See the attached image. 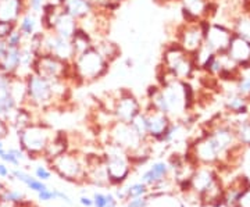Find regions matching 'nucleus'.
<instances>
[{
    "mask_svg": "<svg viewBox=\"0 0 250 207\" xmlns=\"http://www.w3.org/2000/svg\"><path fill=\"white\" fill-rule=\"evenodd\" d=\"M233 34L225 28L224 25H218V24H208L206 22L205 29V43L215 54L227 53V49L232 41Z\"/></svg>",
    "mask_w": 250,
    "mask_h": 207,
    "instance_id": "f8f14e48",
    "label": "nucleus"
},
{
    "mask_svg": "<svg viewBox=\"0 0 250 207\" xmlns=\"http://www.w3.org/2000/svg\"><path fill=\"white\" fill-rule=\"evenodd\" d=\"M24 206H25V205H24ZM24 206H21V207H24Z\"/></svg>",
    "mask_w": 250,
    "mask_h": 207,
    "instance_id": "3c124183",
    "label": "nucleus"
},
{
    "mask_svg": "<svg viewBox=\"0 0 250 207\" xmlns=\"http://www.w3.org/2000/svg\"><path fill=\"white\" fill-rule=\"evenodd\" d=\"M108 141L111 144L118 145L120 147L125 149L129 154L135 153L138 149L142 147V145L147 141H142L139 135L135 132V129L129 123H120L113 121L107 126Z\"/></svg>",
    "mask_w": 250,
    "mask_h": 207,
    "instance_id": "1a4fd4ad",
    "label": "nucleus"
},
{
    "mask_svg": "<svg viewBox=\"0 0 250 207\" xmlns=\"http://www.w3.org/2000/svg\"><path fill=\"white\" fill-rule=\"evenodd\" d=\"M27 10V0H0V21L17 24Z\"/></svg>",
    "mask_w": 250,
    "mask_h": 207,
    "instance_id": "f3484780",
    "label": "nucleus"
},
{
    "mask_svg": "<svg viewBox=\"0 0 250 207\" xmlns=\"http://www.w3.org/2000/svg\"><path fill=\"white\" fill-rule=\"evenodd\" d=\"M27 81V103L25 106L34 111H47L57 107V100L54 98L52 81L42 78L35 72H29L25 77Z\"/></svg>",
    "mask_w": 250,
    "mask_h": 207,
    "instance_id": "20e7f679",
    "label": "nucleus"
},
{
    "mask_svg": "<svg viewBox=\"0 0 250 207\" xmlns=\"http://www.w3.org/2000/svg\"><path fill=\"white\" fill-rule=\"evenodd\" d=\"M181 10L187 22H202L208 10V0H179Z\"/></svg>",
    "mask_w": 250,
    "mask_h": 207,
    "instance_id": "4468645a",
    "label": "nucleus"
},
{
    "mask_svg": "<svg viewBox=\"0 0 250 207\" xmlns=\"http://www.w3.org/2000/svg\"><path fill=\"white\" fill-rule=\"evenodd\" d=\"M60 7L78 21L98 11L90 0H62Z\"/></svg>",
    "mask_w": 250,
    "mask_h": 207,
    "instance_id": "6ab92c4d",
    "label": "nucleus"
},
{
    "mask_svg": "<svg viewBox=\"0 0 250 207\" xmlns=\"http://www.w3.org/2000/svg\"><path fill=\"white\" fill-rule=\"evenodd\" d=\"M57 199H59V200H62V202H64L65 205H68V206H72L71 198H70L65 192H62V190L57 189Z\"/></svg>",
    "mask_w": 250,
    "mask_h": 207,
    "instance_id": "37998d69",
    "label": "nucleus"
},
{
    "mask_svg": "<svg viewBox=\"0 0 250 207\" xmlns=\"http://www.w3.org/2000/svg\"><path fill=\"white\" fill-rule=\"evenodd\" d=\"M10 131H11V128H10L7 120L0 117V139H6L10 135Z\"/></svg>",
    "mask_w": 250,
    "mask_h": 207,
    "instance_id": "ea45409f",
    "label": "nucleus"
},
{
    "mask_svg": "<svg viewBox=\"0 0 250 207\" xmlns=\"http://www.w3.org/2000/svg\"><path fill=\"white\" fill-rule=\"evenodd\" d=\"M239 92L242 95H249L250 93V77H246V78H241L239 81Z\"/></svg>",
    "mask_w": 250,
    "mask_h": 207,
    "instance_id": "a19ab883",
    "label": "nucleus"
},
{
    "mask_svg": "<svg viewBox=\"0 0 250 207\" xmlns=\"http://www.w3.org/2000/svg\"><path fill=\"white\" fill-rule=\"evenodd\" d=\"M159 65L164 71H167L174 78L181 81L189 80L197 68L193 56L182 50L175 42L166 45V47L163 49Z\"/></svg>",
    "mask_w": 250,
    "mask_h": 207,
    "instance_id": "7ed1b4c3",
    "label": "nucleus"
},
{
    "mask_svg": "<svg viewBox=\"0 0 250 207\" xmlns=\"http://www.w3.org/2000/svg\"><path fill=\"white\" fill-rule=\"evenodd\" d=\"M10 96L17 106H25L27 103V81L25 77L14 75L10 81Z\"/></svg>",
    "mask_w": 250,
    "mask_h": 207,
    "instance_id": "a878e982",
    "label": "nucleus"
},
{
    "mask_svg": "<svg viewBox=\"0 0 250 207\" xmlns=\"http://www.w3.org/2000/svg\"><path fill=\"white\" fill-rule=\"evenodd\" d=\"M36 196H38L39 202H45V203L57 200V188H46V189L38 192Z\"/></svg>",
    "mask_w": 250,
    "mask_h": 207,
    "instance_id": "f704fd0d",
    "label": "nucleus"
},
{
    "mask_svg": "<svg viewBox=\"0 0 250 207\" xmlns=\"http://www.w3.org/2000/svg\"><path fill=\"white\" fill-rule=\"evenodd\" d=\"M67 150H70V141H68V136L65 135V132H54L52 141L49 142L47 147H46L43 159L49 163L50 160H53L54 157L65 153Z\"/></svg>",
    "mask_w": 250,
    "mask_h": 207,
    "instance_id": "412c9836",
    "label": "nucleus"
},
{
    "mask_svg": "<svg viewBox=\"0 0 250 207\" xmlns=\"http://www.w3.org/2000/svg\"><path fill=\"white\" fill-rule=\"evenodd\" d=\"M43 32H45L43 53L52 54V56L60 59V60H64L67 63H71L72 60H74V57H75L71 41L56 35L54 32H50V31H43Z\"/></svg>",
    "mask_w": 250,
    "mask_h": 207,
    "instance_id": "9b49d317",
    "label": "nucleus"
},
{
    "mask_svg": "<svg viewBox=\"0 0 250 207\" xmlns=\"http://www.w3.org/2000/svg\"><path fill=\"white\" fill-rule=\"evenodd\" d=\"M0 200L3 202H7V203H11L14 206L21 207L24 205H27V198L24 195V192L18 189H13V188H6V189L1 192L0 195Z\"/></svg>",
    "mask_w": 250,
    "mask_h": 207,
    "instance_id": "c85d7f7f",
    "label": "nucleus"
},
{
    "mask_svg": "<svg viewBox=\"0 0 250 207\" xmlns=\"http://www.w3.org/2000/svg\"><path fill=\"white\" fill-rule=\"evenodd\" d=\"M39 25H41V18L39 14H35L29 10H25L24 14L20 17L18 22L16 24L17 29L25 36V38H31L35 32L39 31Z\"/></svg>",
    "mask_w": 250,
    "mask_h": 207,
    "instance_id": "5701e85b",
    "label": "nucleus"
},
{
    "mask_svg": "<svg viewBox=\"0 0 250 207\" xmlns=\"http://www.w3.org/2000/svg\"><path fill=\"white\" fill-rule=\"evenodd\" d=\"M14 28H16L14 24L0 21V39H4V41H6V38L11 34V31H13Z\"/></svg>",
    "mask_w": 250,
    "mask_h": 207,
    "instance_id": "58836bf2",
    "label": "nucleus"
},
{
    "mask_svg": "<svg viewBox=\"0 0 250 207\" xmlns=\"http://www.w3.org/2000/svg\"><path fill=\"white\" fill-rule=\"evenodd\" d=\"M6 150V147H4V144H3V139H0V154L3 153Z\"/></svg>",
    "mask_w": 250,
    "mask_h": 207,
    "instance_id": "49530a36",
    "label": "nucleus"
},
{
    "mask_svg": "<svg viewBox=\"0 0 250 207\" xmlns=\"http://www.w3.org/2000/svg\"><path fill=\"white\" fill-rule=\"evenodd\" d=\"M25 42H27V38L18 31L17 27L14 28L11 31V34L6 38V43H7V47H10V49H21L22 46L25 45Z\"/></svg>",
    "mask_w": 250,
    "mask_h": 207,
    "instance_id": "473e14b6",
    "label": "nucleus"
},
{
    "mask_svg": "<svg viewBox=\"0 0 250 207\" xmlns=\"http://www.w3.org/2000/svg\"><path fill=\"white\" fill-rule=\"evenodd\" d=\"M36 120H39L38 116H36V111H34L32 108H29L28 106H18L11 113L7 123H9L10 128L20 131V129L29 125V124H32Z\"/></svg>",
    "mask_w": 250,
    "mask_h": 207,
    "instance_id": "aec40b11",
    "label": "nucleus"
},
{
    "mask_svg": "<svg viewBox=\"0 0 250 207\" xmlns=\"http://www.w3.org/2000/svg\"><path fill=\"white\" fill-rule=\"evenodd\" d=\"M32 72L41 75L49 81H59V80H67L71 82V63H67L60 60L52 54L42 53L36 56L35 63L32 67ZM72 83V82H71Z\"/></svg>",
    "mask_w": 250,
    "mask_h": 207,
    "instance_id": "0eeeda50",
    "label": "nucleus"
},
{
    "mask_svg": "<svg viewBox=\"0 0 250 207\" xmlns=\"http://www.w3.org/2000/svg\"><path fill=\"white\" fill-rule=\"evenodd\" d=\"M80 203H81V206H83V207H93V199L83 195V196H81L80 198Z\"/></svg>",
    "mask_w": 250,
    "mask_h": 207,
    "instance_id": "c03bdc74",
    "label": "nucleus"
},
{
    "mask_svg": "<svg viewBox=\"0 0 250 207\" xmlns=\"http://www.w3.org/2000/svg\"><path fill=\"white\" fill-rule=\"evenodd\" d=\"M11 174V170L7 167L6 163H0V180H7Z\"/></svg>",
    "mask_w": 250,
    "mask_h": 207,
    "instance_id": "79ce46f5",
    "label": "nucleus"
},
{
    "mask_svg": "<svg viewBox=\"0 0 250 207\" xmlns=\"http://www.w3.org/2000/svg\"><path fill=\"white\" fill-rule=\"evenodd\" d=\"M170 166L168 163L164 162V160H159V162H154L143 172L142 177H141V182H143L145 185L149 186V189L153 188L154 185H157L161 181L167 180L168 175H170Z\"/></svg>",
    "mask_w": 250,
    "mask_h": 207,
    "instance_id": "a211bd4d",
    "label": "nucleus"
},
{
    "mask_svg": "<svg viewBox=\"0 0 250 207\" xmlns=\"http://www.w3.org/2000/svg\"><path fill=\"white\" fill-rule=\"evenodd\" d=\"M227 56L236 65H246L250 63V42L243 38L233 35L232 41L227 49Z\"/></svg>",
    "mask_w": 250,
    "mask_h": 207,
    "instance_id": "dca6fc26",
    "label": "nucleus"
},
{
    "mask_svg": "<svg viewBox=\"0 0 250 207\" xmlns=\"http://www.w3.org/2000/svg\"><path fill=\"white\" fill-rule=\"evenodd\" d=\"M46 4H47V0H27V10L35 14H41Z\"/></svg>",
    "mask_w": 250,
    "mask_h": 207,
    "instance_id": "c9c22d12",
    "label": "nucleus"
},
{
    "mask_svg": "<svg viewBox=\"0 0 250 207\" xmlns=\"http://www.w3.org/2000/svg\"><path fill=\"white\" fill-rule=\"evenodd\" d=\"M27 159V154L24 153V150L21 147H9L6 149L3 153L0 154V160L13 167H21V163Z\"/></svg>",
    "mask_w": 250,
    "mask_h": 207,
    "instance_id": "cd10ccee",
    "label": "nucleus"
},
{
    "mask_svg": "<svg viewBox=\"0 0 250 207\" xmlns=\"http://www.w3.org/2000/svg\"><path fill=\"white\" fill-rule=\"evenodd\" d=\"M111 1H114V3H117V4H121V3H124V1H126V0H111Z\"/></svg>",
    "mask_w": 250,
    "mask_h": 207,
    "instance_id": "09e8293b",
    "label": "nucleus"
},
{
    "mask_svg": "<svg viewBox=\"0 0 250 207\" xmlns=\"http://www.w3.org/2000/svg\"><path fill=\"white\" fill-rule=\"evenodd\" d=\"M93 47L102 54L108 63L113 64L121 54V49L117 45L116 42H113L111 39H108L107 36H102L93 39Z\"/></svg>",
    "mask_w": 250,
    "mask_h": 207,
    "instance_id": "4be33fe9",
    "label": "nucleus"
},
{
    "mask_svg": "<svg viewBox=\"0 0 250 207\" xmlns=\"http://www.w3.org/2000/svg\"><path fill=\"white\" fill-rule=\"evenodd\" d=\"M53 126L45 121L36 120L32 124L17 131L18 145L29 159L43 157L46 147L54 135Z\"/></svg>",
    "mask_w": 250,
    "mask_h": 207,
    "instance_id": "f03ea898",
    "label": "nucleus"
},
{
    "mask_svg": "<svg viewBox=\"0 0 250 207\" xmlns=\"http://www.w3.org/2000/svg\"><path fill=\"white\" fill-rule=\"evenodd\" d=\"M34 175L38 180L46 182V181H49L52 178V170H49L46 166H36L35 170H34Z\"/></svg>",
    "mask_w": 250,
    "mask_h": 207,
    "instance_id": "e433bc0d",
    "label": "nucleus"
},
{
    "mask_svg": "<svg viewBox=\"0 0 250 207\" xmlns=\"http://www.w3.org/2000/svg\"><path fill=\"white\" fill-rule=\"evenodd\" d=\"M132 128L135 129V132L139 135V138L142 141H149V131H147V117H146V113L145 110H142L136 117L129 123Z\"/></svg>",
    "mask_w": 250,
    "mask_h": 207,
    "instance_id": "c756f323",
    "label": "nucleus"
},
{
    "mask_svg": "<svg viewBox=\"0 0 250 207\" xmlns=\"http://www.w3.org/2000/svg\"><path fill=\"white\" fill-rule=\"evenodd\" d=\"M227 106L231 111H235V113H245L246 111V103H245V99L241 95H235L232 98H229V100L227 102Z\"/></svg>",
    "mask_w": 250,
    "mask_h": 207,
    "instance_id": "72a5a7b5",
    "label": "nucleus"
},
{
    "mask_svg": "<svg viewBox=\"0 0 250 207\" xmlns=\"http://www.w3.org/2000/svg\"><path fill=\"white\" fill-rule=\"evenodd\" d=\"M10 81L11 77L0 68V117L9 120L11 113L18 107L10 96Z\"/></svg>",
    "mask_w": 250,
    "mask_h": 207,
    "instance_id": "2eb2a0df",
    "label": "nucleus"
},
{
    "mask_svg": "<svg viewBox=\"0 0 250 207\" xmlns=\"http://www.w3.org/2000/svg\"><path fill=\"white\" fill-rule=\"evenodd\" d=\"M21 65V49H7L4 57L0 62V68L10 77L18 75Z\"/></svg>",
    "mask_w": 250,
    "mask_h": 207,
    "instance_id": "b1692460",
    "label": "nucleus"
},
{
    "mask_svg": "<svg viewBox=\"0 0 250 207\" xmlns=\"http://www.w3.org/2000/svg\"><path fill=\"white\" fill-rule=\"evenodd\" d=\"M7 43H6V41L4 39H0V62H1V59L4 57V54L7 52Z\"/></svg>",
    "mask_w": 250,
    "mask_h": 207,
    "instance_id": "a18cd8bd",
    "label": "nucleus"
},
{
    "mask_svg": "<svg viewBox=\"0 0 250 207\" xmlns=\"http://www.w3.org/2000/svg\"><path fill=\"white\" fill-rule=\"evenodd\" d=\"M6 188H7V186H6V184H4V182H1V180H0V195H1V192L6 189Z\"/></svg>",
    "mask_w": 250,
    "mask_h": 207,
    "instance_id": "de8ad7c7",
    "label": "nucleus"
},
{
    "mask_svg": "<svg viewBox=\"0 0 250 207\" xmlns=\"http://www.w3.org/2000/svg\"><path fill=\"white\" fill-rule=\"evenodd\" d=\"M142 110V103L131 90L120 89L114 95V103L111 107V114L114 121L131 123Z\"/></svg>",
    "mask_w": 250,
    "mask_h": 207,
    "instance_id": "9d476101",
    "label": "nucleus"
},
{
    "mask_svg": "<svg viewBox=\"0 0 250 207\" xmlns=\"http://www.w3.org/2000/svg\"><path fill=\"white\" fill-rule=\"evenodd\" d=\"M206 22H185L177 28L175 43L187 53L193 54L205 43Z\"/></svg>",
    "mask_w": 250,
    "mask_h": 207,
    "instance_id": "6e6552de",
    "label": "nucleus"
},
{
    "mask_svg": "<svg viewBox=\"0 0 250 207\" xmlns=\"http://www.w3.org/2000/svg\"><path fill=\"white\" fill-rule=\"evenodd\" d=\"M123 207H128V206H125V205H124V206H123Z\"/></svg>",
    "mask_w": 250,
    "mask_h": 207,
    "instance_id": "8fccbe9b",
    "label": "nucleus"
},
{
    "mask_svg": "<svg viewBox=\"0 0 250 207\" xmlns=\"http://www.w3.org/2000/svg\"><path fill=\"white\" fill-rule=\"evenodd\" d=\"M43 38H45L43 29H39L31 38H28L27 42H25V45L31 49V52L35 56H39V54L43 53Z\"/></svg>",
    "mask_w": 250,
    "mask_h": 207,
    "instance_id": "7c9ffc66",
    "label": "nucleus"
},
{
    "mask_svg": "<svg viewBox=\"0 0 250 207\" xmlns=\"http://www.w3.org/2000/svg\"><path fill=\"white\" fill-rule=\"evenodd\" d=\"M146 117H147V131H149V141L150 142H160L161 138L164 135V132L167 131V128L172 123L167 114L156 111L150 107H143Z\"/></svg>",
    "mask_w": 250,
    "mask_h": 207,
    "instance_id": "ddd939ff",
    "label": "nucleus"
},
{
    "mask_svg": "<svg viewBox=\"0 0 250 207\" xmlns=\"http://www.w3.org/2000/svg\"><path fill=\"white\" fill-rule=\"evenodd\" d=\"M49 166L62 180L68 182H85L88 175V157H82L78 153L67 150L65 153L54 157Z\"/></svg>",
    "mask_w": 250,
    "mask_h": 207,
    "instance_id": "423d86ee",
    "label": "nucleus"
},
{
    "mask_svg": "<svg viewBox=\"0 0 250 207\" xmlns=\"http://www.w3.org/2000/svg\"><path fill=\"white\" fill-rule=\"evenodd\" d=\"M71 45L75 56H78V54L83 53V52H86V50L93 47V38L88 35L86 32L78 29L75 32V35L71 38Z\"/></svg>",
    "mask_w": 250,
    "mask_h": 207,
    "instance_id": "bb28decb",
    "label": "nucleus"
},
{
    "mask_svg": "<svg viewBox=\"0 0 250 207\" xmlns=\"http://www.w3.org/2000/svg\"><path fill=\"white\" fill-rule=\"evenodd\" d=\"M102 156H103L110 185L124 184L132 171V162L129 153L125 149L120 147L118 145L107 142Z\"/></svg>",
    "mask_w": 250,
    "mask_h": 207,
    "instance_id": "39448f33",
    "label": "nucleus"
},
{
    "mask_svg": "<svg viewBox=\"0 0 250 207\" xmlns=\"http://www.w3.org/2000/svg\"><path fill=\"white\" fill-rule=\"evenodd\" d=\"M111 64L99 53L95 47L74 57L71 62L72 85H89L104 78L110 71Z\"/></svg>",
    "mask_w": 250,
    "mask_h": 207,
    "instance_id": "f257e3e1",
    "label": "nucleus"
},
{
    "mask_svg": "<svg viewBox=\"0 0 250 207\" xmlns=\"http://www.w3.org/2000/svg\"><path fill=\"white\" fill-rule=\"evenodd\" d=\"M11 175H13L14 180L20 181L21 184H24V185L27 186L28 189H31L32 192H35V193H38V192H41V190H43L47 188L46 182L38 180L35 175H31L29 172L25 171V170H22L21 167L14 168V170L11 171Z\"/></svg>",
    "mask_w": 250,
    "mask_h": 207,
    "instance_id": "393cba45",
    "label": "nucleus"
},
{
    "mask_svg": "<svg viewBox=\"0 0 250 207\" xmlns=\"http://www.w3.org/2000/svg\"><path fill=\"white\" fill-rule=\"evenodd\" d=\"M126 200H129V199H134V198H142V196H147L149 195V186L147 185H145L143 182H135L132 185H129L128 188H126Z\"/></svg>",
    "mask_w": 250,
    "mask_h": 207,
    "instance_id": "2f4dec72",
    "label": "nucleus"
},
{
    "mask_svg": "<svg viewBox=\"0 0 250 207\" xmlns=\"http://www.w3.org/2000/svg\"><path fill=\"white\" fill-rule=\"evenodd\" d=\"M125 206L128 207H147L149 206V196H142V198H134L126 200Z\"/></svg>",
    "mask_w": 250,
    "mask_h": 207,
    "instance_id": "4c0bfd02",
    "label": "nucleus"
}]
</instances>
